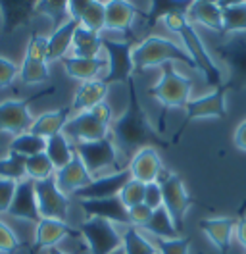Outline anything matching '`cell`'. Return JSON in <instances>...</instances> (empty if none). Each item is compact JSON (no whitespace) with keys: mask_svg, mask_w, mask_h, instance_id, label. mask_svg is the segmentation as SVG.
Returning a JSON list of instances; mask_svg holds the SVG:
<instances>
[{"mask_svg":"<svg viewBox=\"0 0 246 254\" xmlns=\"http://www.w3.org/2000/svg\"><path fill=\"white\" fill-rule=\"evenodd\" d=\"M127 91H129L127 108L118 120H114L110 133H112V141L116 144V148L122 154L129 156L133 152H138L144 146L158 144L162 139L154 131V127L150 126V122L144 114V108L138 100L135 79L127 81Z\"/></svg>","mask_w":246,"mask_h":254,"instance_id":"cell-1","label":"cell"},{"mask_svg":"<svg viewBox=\"0 0 246 254\" xmlns=\"http://www.w3.org/2000/svg\"><path fill=\"white\" fill-rule=\"evenodd\" d=\"M164 25L168 27L169 31L177 33L181 37V41L184 43L186 54L192 58V62L196 65L200 73L204 75L206 83L214 89H219L225 81H223V73L217 67L214 56L210 54V50L206 48L204 41L200 39V35L196 33V29L192 27V23L188 21V17L184 12H169L162 17Z\"/></svg>","mask_w":246,"mask_h":254,"instance_id":"cell-2","label":"cell"},{"mask_svg":"<svg viewBox=\"0 0 246 254\" xmlns=\"http://www.w3.org/2000/svg\"><path fill=\"white\" fill-rule=\"evenodd\" d=\"M171 60L186 64L188 67L196 69L192 58L186 54L184 48L175 45L169 39L160 37V35H150L142 43H138L137 47H133V65H135V71H142V69H148V67H154V65H164V64L171 62Z\"/></svg>","mask_w":246,"mask_h":254,"instance_id":"cell-3","label":"cell"},{"mask_svg":"<svg viewBox=\"0 0 246 254\" xmlns=\"http://www.w3.org/2000/svg\"><path fill=\"white\" fill-rule=\"evenodd\" d=\"M192 93V81L179 73L171 64L162 65V77L160 81L148 89V95L162 102L164 110L168 108H184L190 102Z\"/></svg>","mask_w":246,"mask_h":254,"instance_id":"cell-4","label":"cell"},{"mask_svg":"<svg viewBox=\"0 0 246 254\" xmlns=\"http://www.w3.org/2000/svg\"><path fill=\"white\" fill-rule=\"evenodd\" d=\"M73 148L92 177H100V175H106L108 172L112 174L122 170V164L118 160L120 158L118 148L110 137L102 141H92V143H75Z\"/></svg>","mask_w":246,"mask_h":254,"instance_id":"cell-5","label":"cell"},{"mask_svg":"<svg viewBox=\"0 0 246 254\" xmlns=\"http://www.w3.org/2000/svg\"><path fill=\"white\" fill-rule=\"evenodd\" d=\"M158 183L162 187V196H164V208L169 212L171 220L175 223L177 231L183 235L184 216L190 206V196L184 189V183L181 175L175 172H162L158 177Z\"/></svg>","mask_w":246,"mask_h":254,"instance_id":"cell-6","label":"cell"},{"mask_svg":"<svg viewBox=\"0 0 246 254\" xmlns=\"http://www.w3.org/2000/svg\"><path fill=\"white\" fill-rule=\"evenodd\" d=\"M215 50L229 69V79L225 83L231 89L246 87V33H233Z\"/></svg>","mask_w":246,"mask_h":254,"instance_id":"cell-7","label":"cell"},{"mask_svg":"<svg viewBox=\"0 0 246 254\" xmlns=\"http://www.w3.org/2000/svg\"><path fill=\"white\" fill-rule=\"evenodd\" d=\"M79 231L85 239L91 254H112L122 249V235L116 225L102 218H87L81 222Z\"/></svg>","mask_w":246,"mask_h":254,"instance_id":"cell-8","label":"cell"},{"mask_svg":"<svg viewBox=\"0 0 246 254\" xmlns=\"http://www.w3.org/2000/svg\"><path fill=\"white\" fill-rule=\"evenodd\" d=\"M104 50L108 52V73L104 77V83L108 87L112 83H127L133 79V47L131 41H116V39H106L102 43Z\"/></svg>","mask_w":246,"mask_h":254,"instance_id":"cell-9","label":"cell"},{"mask_svg":"<svg viewBox=\"0 0 246 254\" xmlns=\"http://www.w3.org/2000/svg\"><path fill=\"white\" fill-rule=\"evenodd\" d=\"M35 196H37V206L41 220H60L65 222L69 214V198L65 192H62L60 187L56 185L54 177H48L45 181L35 183Z\"/></svg>","mask_w":246,"mask_h":254,"instance_id":"cell-10","label":"cell"},{"mask_svg":"<svg viewBox=\"0 0 246 254\" xmlns=\"http://www.w3.org/2000/svg\"><path fill=\"white\" fill-rule=\"evenodd\" d=\"M231 87L227 83H223L219 89H214L212 93L200 96V98H190V102L184 106V122L181 126V131L186 124H190L192 120H210V118H225L227 112V91Z\"/></svg>","mask_w":246,"mask_h":254,"instance_id":"cell-11","label":"cell"},{"mask_svg":"<svg viewBox=\"0 0 246 254\" xmlns=\"http://www.w3.org/2000/svg\"><path fill=\"white\" fill-rule=\"evenodd\" d=\"M112 127L106 126L104 122H100L94 112L87 110L75 114L69 118L67 126H65V137L73 139L75 143H92V141H102L106 139Z\"/></svg>","mask_w":246,"mask_h":254,"instance_id":"cell-12","label":"cell"},{"mask_svg":"<svg viewBox=\"0 0 246 254\" xmlns=\"http://www.w3.org/2000/svg\"><path fill=\"white\" fill-rule=\"evenodd\" d=\"M131 179V172L129 168H122L120 172H112V174L100 175L94 177L91 183L75 192V196L79 200H102V198H114L120 196L122 189L125 187V183Z\"/></svg>","mask_w":246,"mask_h":254,"instance_id":"cell-13","label":"cell"},{"mask_svg":"<svg viewBox=\"0 0 246 254\" xmlns=\"http://www.w3.org/2000/svg\"><path fill=\"white\" fill-rule=\"evenodd\" d=\"M33 124L29 100H4L0 102V133L21 135L27 133Z\"/></svg>","mask_w":246,"mask_h":254,"instance_id":"cell-14","label":"cell"},{"mask_svg":"<svg viewBox=\"0 0 246 254\" xmlns=\"http://www.w3.org/2000/svg\"><path fill=\"white\" fill-rule=\"evenodd\" d=\"M127 168L131 172V177L140 181V183H144V185L158 181L160 174L164 172L162 158H160V154H158V150L154 146H144L138 152H135L131 156V162H129Z\"/></svg>","mask_w":246,"mask_h":254,"instance_id":"cell-15","label":"cell"},{"mask_svg":"<svg viewBox=\"0 0 246 254\" xmlns=\"http://www.w3.org/2000/svg\"><path fill=\"white\" fill-rule=\"evenodd\" d=\"M8 214L17 220H25V222H41L37 196H35V183L31 179H23L17 183L14 200L8 208Z\"/></svg>","mask_w":246,"mask_h":254,"instance_id":"cell-16","label":"cell"},{"mask_svg":"<svg viewBox=\"0 0 246 254\" xmlns=\"http://www.w3.org/2000/svg\"><path fill=\"white\" fill-rule=\"evenodd\" d=\"M137 6L127 0H110L106 2V27L110 31H120L133 39V25L137 17Z\"/></svg>","mask_w":246,"mask_h":254,"instance_id":"cell-17","label":"cell"},{"mask_svg":"<svg viewBox=\"0 0 246 254\" xmlns=\"http://www.w3.org/2000/svg\"><path fill=\"white\" fill-rule=\"evenodd\" d=\"M79 204L87 214V218H102L112 223H122L125 227L129 225V212L123 206L120 196L102 200H79Z\"/></svg>","mask_w":246,"mask_h":254,"instance_id":"cell-18","label":"cell"},{"mask_svg":"<svg viewBox=\"0 0 246 254\" xmlns=\"http://www.w3.org/2000/svg\"><path fill=\"white\" fill-rule=\"evenodd\" d=\"M54 179H56V185L60 187L62 192H65V194H75V192H79L81 189H85L94 177H92L91 172L85 168L83 160L75 154L73 160H71L65 168H62V170H58V172L54 174Z\"/></svg>","mask_w":246,"mask_h":254,"instance_id":"cell-19","label":"cell"},{"mask_svg":"<svg viewBox=\"0 0 246 254\" xmlns=\"http://www.w3.org/2000/svg\"><path fill=\"white\" fill-rule=\"evenodd\" d=\"M235 220L221 216V218H208L198 223V227L208 235V239L215 245L219 254H229L231 249V237L235 231Z\"/></svg>","mask_w":246,"mask_h":254,"instance_id":"cell-20","label":"cell"},{"mask_svg":"<svg viewBox=\"0 0 246 254\" xmlns=\"http://www.w3.org/2000/svg\"><path fill=\"white\" fill-rule=\"evenodd\" d=\"M69 112H71V108H58V110L41 114L39 118L33 120L29 133L37 135V137H43L46 141L60 135V133H63V129H65L69 118H71Z\"/></svg>","mask_w":246,"mask_h":254,"instance_id":"cell-21","label":"cell"},{"mask_svg":"<svg viewBox=\"0 0 246 254\" xmlns=\"http://www.w3.org/2000/svg\"><path fill=\"white\" fill-rule=\"evenodd\" d=\"M108 95V85L102 79H94V81H85L79 85V89L73 95V102H71V112H87L92 110L94 106L102 104L104 98Z\"/></svg>","mask_w":246,"mask_h":254,"instance_id":"cell-22","label":"cell"},{"mask_svg":"<svg viewBox=\"0 0 246 254\" xmlns=\"http://www.w3.org/2000/svg\"><path fill=\"white\" fill-rule=\"evenodd\" d=\"M188 21L200 23L212 31L223 33V17H221V8L217 2L212 0H194L188 4L186 10Z\"/></svg>","mask_w":246,"mask_h":254,"instance_id":"cell-23","label":"cell"},{"mask_svg":"<svg viewBox=\"0 0 246 254\" xmlns=\"http://www.w3.org/2000/svg\"><path fill=\"white\" fill-rule=\"evenodd\" d=\"M69 233H73V229L67 225V222L43 218L37 223V229H35V249H48L50 251Z\"/></svg>","mask_w":246,"mask_h":254,"instance_id":"cell-24","label":"cell"},{"mask_svg":"<svg viewBox=\"0 0 246 254\" xmlns=\"http://www.w3.org/2000/svg\"><path fill=\"white\" fill-rule=\"evenodd\" d=\"M79 27L75 19H67L63 21L60 27H56L48 37V60H63L65 54L71 50V43H73V35L75 29Z\"/></svg>","mask_w":246,"mask_h":254,"instance_id":"cell-25","label":"cell"},{"mask_svg":"<svg viewBox=\"0 0 246 254\" xmlns=\"http://www.w3.org/2000/svg\"><path fill=\"white\" fill-rule=\"evenodd\" d=\"M106 64L102 58H75V56H67L63 58V69L65 73L77 81H94L98 79L100 71L106 67Z\"/></svg>","mask_w":246,"mask_h":254,"instance_id":"cell-26","label":"cell"},{"mask_svg":"<svg viewBox=\"0 0 246 254\" xmlns=\"http://www.w3.org/2000/svg\"><path fill=\"white\" fill-rule=\"evenodd\" d=\"M104 37H100V33L89 31L85 27H77L73 35V43H71V56L75 58H100L98 54L104 50L102 47Z\"/></svg>","mask_w":246,"mask_h":254,"instance_id":"cell-27","label":"cell"},{"mask_svg":"<svg viewBox=\"0 0 246 254\" xmlns=\"http://www.w3.org/2000/svg\"><path fill=\"white\" fill-rule=\"evenodd\" d=\"M45 154L48 156V160L52 162L54 170L58 172V170L65 168V166L73 160L75 148H73L71 141L65 137V133H60V135H56V137H52V139L46 141Z\"/></svg>","mask_w":246,"mask_h":254,"instance_id":"cell-28","label":"cell"},{"mask_svg":"<svg viewBox=\"0 0 246 254\" xmlns=\"http://www.w3.org/2000/svg\"><path fill=\"white\" fill-rule=\"evenodd\" d=\"M223 17V33H246V2H217Z\"/></svg>","mask_w":246,"mask_h":254,"instance_id":"cell-29","label":"cell"},{"mask_svg":"<svg viewBox=\"0 0 246 254\" xmlns=\"http://www.w3.org/2000/svg\"><path fill=\"white\" fill-rule=\"evenodd\" d=\"M144 229H146L148 233H152L156 239L183 237V235L177 231V227H175V223H173V220H171L169 212L164 206H160L154 210L152 218H150V222H148V225H146Z\"/></svg>","mask_w":246,"mask_h":254,"instance_id":"cell-30","label":"cell"},{"mask_svg":"<svg viewBox=\"0 0 246 254\" xmlns=\"http://www.w3.org/2000/svg\"><path fill=\"white\" fill-rule=\"evenodd\" d=\"M122 249L125 254H158L156 245L140 233V229L127 225L122 233Z\"/></svg>","mask_w":246,"mask_h":254,"instance_id":"cell-31","label":"cell"},{"mask_svg":"<svg viewBox=\"0 0 246 254\" xmlns=\"http://www.w3.org/2000/svg\"><path fill=\"white\" fill-rule=\"evenodd\" d=\"M79 25L89 31L100 33L106 27V2L100 0H89L83 16L79 19Z\"/></svg>","mask_w":246,"mask_h":254,"instance_id":"cell-32","label":"cell"},{"mask_svg":"<svg viewBox=\"0 0 246 254\" xmlns=\"http://www.w3.org/2000/svg\"><path fill=\"white\" fill-rule=\"evenodd\" d=\"M45 150H46V139L37 137V135H33L29 131L14 137V141L10 143V152H15V154H19L23 158L41 154Z\"/></svg>","mask_w":246,"mask_h":254,"instance_id":"cell-33","label":"cell"},{"mask_svg":"<svg viewBox=\"0 0 246 254\" xmlns=\"http://www.w3.org/2000/svg\"><path fill=\"white\" fill-rule=\"evenodd\" d=\"M19 79L25 85H41L50 79V69L48 62H39V60H31L23 58V62L19 65Z\"/></svg>","mask_w":246,"mask_h":254,"instance_id":"cell-34","label":"cell"},{"mask_svg":"<svg viewBox=\"0 0 246 254\" xmlns=\"http://www.w3.org/2000/svg\"><path fill=\"white\" fill-rule=\"evenodd\" d=\"M54 174H56V170H54L52 162L48 160V156H46L45 152L29 156V158L25 160V175H27V179H31L33 183L45 181L48 177H54Z\"/></svg>","mask_w":246,"mask_h":254,"instance_id":"cell-35","label":"cell"},{"mask_svg":"<svg viewBox=\"0 0 246 254\" xmlns=\"http://www.w3.org/2000/svg\"><path fill=\"white\" fill-rule=\"evenodd\" d=\"M25 160L23 156L15 154V152H8V156L0 158V179H10V181H23L27 179L25 175Z\"/></svg>","mask_w":246,"mask_h":254,"instance_id":"cell-36","label":"cell"},{"mask_svg":"<svg viewBox=\"0 0 246 254\" xmlns=\"http://www.w3.org/2000/svg\"><path fill=\"white\" fill-rule=\"evenodd\" d=\"M37 12H41L43 16L52 19L56 23V27H60L63 21L69 19L67 2H63V0H43V2L37 4Z\"/></svg>","mask_w":246,"mask_h":254,"instance_id":"cell-37","label":"cell"},{"mask_svg":"<svg viewBox=\"0 0 246 254\" xmlns=\"http://www.w3.org/2000/svg\"><path fill=\"white\" fill-rule=\"evenodd\" d=\"M120 200H122L123 206L127 208V210L137 206V204H142V200H144V183H140V181L131 177L125 183L122 192H120Z\"/></svg>","mask_w":246,"mask_h":254,"instance_id":"cell-38","label":"cell"},{"mask_svg":"<svg viewBox=\"0 0 246 254\" xmlns=\"http://www.w3.org/2000/svg\"><path fill=\"white\" fill-rule=\"evenodd\" d=\"M156 249L160 254H188L190 251V237H177V239H158Z\"/></svg>","mask_w":246,"mask_h":254,"instance_id":"cell-39","label":"cell"},{"mask_svg":"<svg viewBox=\"0 0 246 254\" xmlns=\"http://www.w3.org/2000/svg\"><path fill=\"white\" fill-rule=\"evenodd\" d=\"M25 58L31 60H39V62H50L48 60V37L43 35H31L27 50H25Z\"/></svg>","mask_w":246,"mask_h":254,"instance_id":"cell-40","label":"cell"},{"mask_svg":"<svg viewBox=\"0 0 246 254\" xmlns=\"http://www.w3.org/2000/svg\"><path fill=\"white\" fill-rule=\"evenodd\" d=\"M127 212H129V225H133L137 229H144L152 218L154 210H150L146 204H137V206L129 208Z\"/></svg>","mask_w":246,"mask_h":254,"instance_id":"cell-41","label":"cell"},{"mask_svg":"<svg viewBox=\"0 0 246 254\" xmlns=\"http://www.w3.org/2000/svg\"><path fill=\"white\" fill-rule=\"evenodd\" d=\"M19 247V239L12 227L0 222V254H12Z\"/></svg>","mask_w":246,"mask_h":254,"instance_id":"cell-42","label":"cell"},{"mask_svg":"<svg viewBox=\"0 0 246 254\" xmlns=\"http://www.w3.org/2000/svg\"><path fill=\"white\" fill-rule=\"evenodd\" d=\"M17 75H19V67L6 56H0V89L10 87Z\"/></svg>","mask_w":246,"mask_h":254,"instance_id":"cell-43","label":"cell"},{"mask_svg":"<svg viewBox=\"0 0 246 254\" xmlns=\"http://www.w3.org/2000/svg\"><path fill=\"white\" fill-rule=\"evenodd\" d=\"M142 204L150 208V210H156V208L164 206V196H162V187L158 181H152V183H146L144 185V200Z\"/></svg>","mask_w":246,"mask_h":254,"instance_id":"cell-44","label":"cell"},{"mask_svg":"<svg viewBox=\"0 0 246 254\" xmlns=\"http://www.w3.org/2000/svg\"><path fill=\"white\" fill-rule=\"evenodd\" d=\"M17 183L10 179H0V212H8V208L14 200Z\"/></svg>","mask_w":246,"mask_h":254,"instance_id":"cell-45","label":"cell"},{"mask_svg":"<svg viewBox=\"0 0 246 254\" xmlns=\"http://www.w3.org/2000/svg\"><path fill=\"white\" fill-rule=\"evenodd\" d=\"M235 235L239 239V243L246 249V216H241L239 222L235 223Z\"/></svg>","mask_w":246,"mask_h":254,"instance_id":"cell-46","label":"cell"},{"mask_svg":"<svg viewBox=\"0 0 246 254\" xmlns=\"http://www.w3.org/2000/svg\"><path fill=\"white\" fill-rule=\"evenodd\" d=\"M235 144L246 152V120L243 124H239L237 131H235Z\"/></svg>","mask_w":246,"mask_h":254,"instance_id":"cell-47","label":"cell"},{"mask_svg":"<svg viewBox=\"0 0 246 254\" xmlns=\"http://www.w3.org/2000/svg\"><path fill=\"white\" fill-rule=\"evenodd\" d=\"M48 254H67V253H63V251H60V249H56V247H54V249H50V251H48Z\"/></svg>","mask_w":246,"mask_h":254,"instance_id":"cell-48","label":"cell"},{"mask_svg":"<svg viewBox=\"0 0 246 254\" xmlns=\"http://www.w3.org/2000/svg\"><path fill=\"white\" fill-rule=\"evenodd\" d=\"M112 254H125V253H123V249H118L116 253H112Z\"/></svg>","mask_w":246,"mask_h":254,"instance_id":"cell-49","label":"cell"},{"mask_svg":"<svg viewBox=\"0 0 246 254\" xmlns=\"http://www.w3.org/2000/svg\"><path fill=\"white\" fill-rule=\"evenodd\" d=\"M158 254H160V253H158Z\"/></svg>","mask_w":246,"mask_h":254,"instance_id":"cell-50","label":"cell"},{"mask_svg":"<svg viewBox=\"0 0 246 254\" xmlns=\"http://www.w3.org/2000/svg\"><path fill=\"white\" fill-rule=\"evenodd\" d=\"M245 254H246V253H245Z\"/></svg>","mask_w":246,"mask_h":254,"instance_id":"cell-51","label":"cell"}]
</instances>
